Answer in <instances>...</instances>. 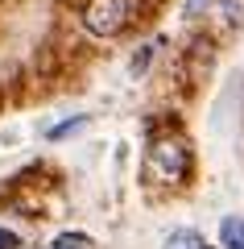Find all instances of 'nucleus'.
Here are the masks:
<instances>
[{"mask_svg":"<svg viewBox=\"0 0 244 249\" xmlns=\"http://www.w3.org/2000/svg\"><path fill=\"white\" fill-rule=\"evenodd\" d=\"M149 62H153V46H141V54L132 58V75H145Z\"/></svg>","mask_w":244,"mask_h":249,"instance_id":"nucleus-8","label":"nucleus"},{"mask_svg":"<svg viewBox=\"0 0 244 249\" xmlns=\"http://www.w3.org/2000/svg\"><path fill=\"white\" fill-rule=\"evenodd\" d=\"M215 13L232 29H244V0H215Z\"/></svg>","mask_w":244,"mask_h":249,"instance_id":"nucleus-5","label":"nucleus"},{"mask_svg":"<svg viewBox=\"0 0 244 249\" xmlns=\"http://www.w3.org/2000/svg\"><path fill=\"white\" fill-rule=\"evenodd\" d=\"M166 249H207V241H203L195 229H178V232L166 237Z\"/></svg>","mask_w":244,"mask_h":249,"instance_id":"nucleus-4","label":"nucleus"},{"mask_svg":"<svg viewBox=\"0 0 244 249\" xmlns=\"http://www.w3.org/2000/svg\"><path fill=\"white\" fill-rule=\"evenodd\" d=\"M50 249H96V245H91V237H83V232H62V237H54Z\"/></svg>","mask_w":244,"mask_h":249,"instance_id":"nucleus-6","label":"nucleus"},{"mask_svg":"<svg viewBox=\"0 0 244 249\" xmlns=\"http://www.w3.org/2000/svg\"><path fill=\"white\" fill-rule=\"evenodd\" d=\"M191 142L182 133H162L149 142V154H145V178L153 187H182L191 178Z\"/></svg>","mask_w":244,"mask_h":249,"instance_id":"nucleus-1","label":"nucleus"},{"mask_svg":"<svg viewBox=\"0 0 244 249\" xmlns=\"http://www.w3.org/2000/svg\"><path fill=\"white\" fill-rule=\"evenodd\" d=\"M219 241H224V249H244V216H228L219 224Z\"/></svg>","mask_w":244,"mask_h":249,"instance_id":"nucleus-3","label":"nucleus"},{"mask_svg":"<svg viewBox=\"0 0 244 249\" xmlns=\"http://www.w3.org/2000/svg\"><path fill=\"white\" fill-rule=\"evenodd\" d=\"M87 124V116H75V121H66V124H58V129H50V142H62V137H70V133H79Z\"/></svg>","mask_w":244,"mask_h":249,"instance_id":"nucleus-7","label":"nucleus"},{"mask_svg":"<svg viewBox=\"0 0 244 249\" xmlns=\"http://www.w3.org/2000/svg\"><path fill=\"white\" fill-rule=\"evenodd\" d=\"M137 0H87L83 4V29L91 37H116L132 25Z\"/></svg>","mask_w":244,"mask_h":249,"instance_id":"nucleus-2","label":"nucleus"},{"mask_svg":"<svg viewBox=\"0 0 244 249\" xmlns=\"http://www.w3.org/2000/svg\"><path fill=\"white\" fill-rule=\"evenodd\" d=\"M0 249H21V237L9 229H0Z\"/></svg>","mask_w":244,"mask_h":249,"instance_id":"nucleus-9","label":"nucleus"}]
</instances>
